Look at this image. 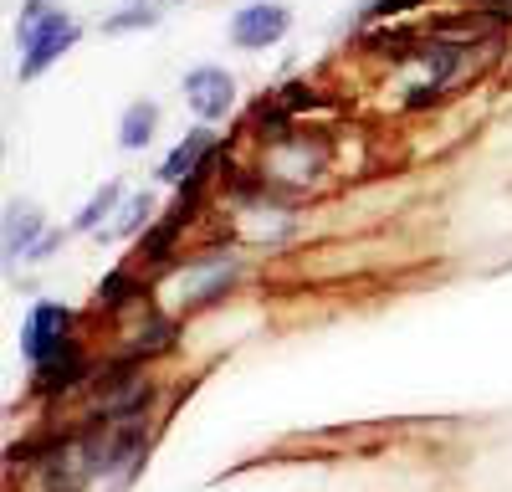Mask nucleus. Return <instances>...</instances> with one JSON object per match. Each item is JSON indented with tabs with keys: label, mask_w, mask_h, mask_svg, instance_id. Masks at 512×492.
<instances>
[{
	"label": "nucleus",
	"mask_w": 512,
	"mask_h": 492,
	"mask_svg": "<svg viewBox=\"0 0 512 492\" xmlns=\"http://www.w3.org/2000/svg\"><path fill=\"white\" fill-rule=\"evenodd\" d=\"M16 41H21V82H31L77 41V26H72V16L52 11L47 0H26V11L16 21Z\"/></svg>",
	"instance_id": "f257e3e1"
},
{
	"label": "nucleus",
	"mask_w": 512,
	"mask_h": 492,
	"mask_svg": "<svg viewBox=\"0 0 512 492\" xmlns=\"http://www.w3.org/2000/svg\"><path fill=\"white\" fill-rule=\"evenodd\" d=\"M67 323H72L67 308H57V303H36L31 318H26V334H21V354H26L31 364H52V359H62V354H67Z\"/></svg>",
	"instance_id": "f03ea898"
},
{
	"label": "nucleus",
	"mask_w": 512,
	"mask_h": 492,
	"mask_svg": "<svg viewBox=\"0 0 512 492\" xmlns=\"http://www.w3.org/2000/svg\"><path fill=\"white\" fill-rule=\"evenodd\" d=\"M185 103L200 113V118H226V108L236 103V82H231V72H221V67H195V72H185Z\"/></svg>",
	"instance_id": "7ed1b4c3"
},
{
	"label": "nucleus",
	"mask_w": 512,
	"mask_h": 492,
	"mask_svg": "<svg viewBox=\"0 0 512 492\" xmlns=\"http://www.w3.org/2000/svg\"><path fill=\"white\" fill-rule=\"evenodd\" d=\"M287 31V11L272 6V0H251V6H241L231 16V41L236 47H267V41H277Z\"/></svg>",
	"instance_id": "20e7f679"
},
{
	"label": "nucleus",
	"mask_w": 512,
	"mask_h": 492,
	"mask_svg": "<svg viewBox=\"0 0 512 492\" xmlns=\"http://www.w3.org/2000/svg\"><path fill=\"white\" fill-rule=\"evenodd\" d=\"M216 149V139H210V129H195L175 154L164 159V170H159V180H190V175H200V154H210Z\"/></svg>",
	"instance_id": "39448f33"
},
{
	"label": "nucleus",
	"mask_w": 512,
	"mask_h": 492,
	"mask_svg": "<svg viewBox=\"0 0 512 492\" xmlns=\"http://www.w3.org/2000/svg\"><path fill=\"white\" fill-rule=\"evenodd\" d=\"M36 231H41V221H36V211H16L11 205V216H6V257L16 262V257H31L36 252Z\"/></svg>",
	"instance_id": "423d86ee"
},
{
	"label": "nucleus",
	"mask_w": 512,
	"mask_h": 492,
	"mask_svg": "<svg viewBox=\"0 0 512 492\" xmlns=\"http://www.w3.org/2000/svg\"><path fill=\"white\" fill-rule=\"evenodd\" d=\"M154 103H134V108H128L123 113V129H118V144L123 149H144L149 139H154Z\"/></svg>",
	"instance_id": "0eeeda50"
},
{
	"label": "nucleus",
	"mask_w": 512,
	"mask_h": 492,
	"mask_svg": "<svg viewBox=\"0 0 512 492\" xmlns=\"http://www.w3.org/2000/svg\"><path fill=\"white\" fill-rule=\"evenodd\" d=\"M159 21V0H139V6H128L118 16L103 21V31H128V26H154Z\"/></svg>",
	"instance_id": "6e6552de"
},
{
	"label": "nucleus",
	"mask_w": 512,
	"mask_h": 492,
	"mask_svg": "<svg viewBox=\"0 0 512 492\" xmlns=\"http://www.w3.org/2000/svg\"><path fill=\"white\" fill-rule=\"evenodd\" d=\"M113 200H118V185H103V195H93V205L77 216V226H82V231H93V226H98V221L113 211Z\"/></svg>",
	"instance_id": "1a4fd4ad"
}]
</instances>
